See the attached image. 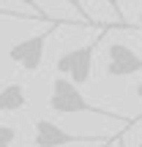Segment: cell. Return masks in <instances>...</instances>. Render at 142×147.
<instances>
[{
    "label": "cell",
    "mask_w": 142,
    "mask_h": 147,
    "mask_svg": "<svg viewBox=\"0 0 142 147\" xmlns=\"http://www.w3.org/2000/svg\"><path fill=\"white\" fill-rule=\"evenodd\" d=\"M49 109L58 112V115H96V117H107V120H126L118 112H109L104 106H96L93 101H88L79 90V84H74L69 76H60V74L52 82Z\"/></svg>",
    "instance_id": "cell-1"
},
{
    "label": "cell",
    "mask_w": 142,
    "mask_h": 147,
    "mask_svg": "<svg viewBox=\"0 0 142 147\" xmlns=\"http://www.w3.org/2000/svg\"><path fill=\"white\" fill-rule=\"evenodd\" d=\"M107 33H109V30H101V36L93 38L90 44H82V47H77V49L63 52V55L58 57V63H55L58 74H60V76H69L74 84H88V82H90V74H93L96 49H99V44L104 41Z\"/></svg>",
    "instance_id": "cell-2"
},
{
    "label": "cell",
    "mask_w": 142,
    "mask_h": 147,
    "mask_svg": "<svg viewBox=\"0 0 142 147\" xmlns=\"http://www.w3.org/2000/svg\"><path fill=\"white\" fill-rule=\"evenodd\" d=\"M60 25H66V19H58V22H52L47 30L36 33V36H27V38H22V41H16V44H11L8 60H11V63H16L22 71H30V74L38 71V68H41V63H44L47 41H49V36L55 33V27H60Z\"/></svg>",
    "instance_id": "cell-3"
},
{
    "label": "cell",
    "mask_w": 142,
    "mask_h": 147,
    "mask_svg": "<svg viewBox=\"0 0 142 147\" xmlns=\"http://www.w3.org/2000/svg\"><path fill=\"white\" fill-rule=\"evenodd\" d=\"M101 142L99 136H79V134H69L66 128H60L58 123L38 117L36 131H33V144L36 147H69V144H93Z\"/></svg>",
    "instance_id": "cell-4"
},
{
    "label": "cell",
    "mask_w": 142,
    "mask_h": 147,
    "mask_svg": "<svg viewBox=\"0 0 142 147\" xmlns=\"http://www.w3.org/2000/svg\"><path fill=\"white\" fill-rule=\"evenodd\" d=\"M107 76L112 79H126L142 71V57L126 44H109L107 47Z\"/></svg>",
    "instance_id": "cell-5"
},
{
    "label": "cell",
    "mask_w": 142,
    "mask_h": 147,
    "mask_svg": "<svg viewBox=\"0 0 142 147\" xmlns=\"http://www.w3.org/2000/svg\"><path fill=\"white\" fill-rule=\"evenodd\" d=\"M27 106V90L19 82H11L0 90V112H19Z\"/></svg>",
    "instance_id": "cell-6"
},
{
    "label": "cell",
    "mask_w": 142,
    "mask_h": 147,
    "mask_svg": "<svg viewBox=\"0 0 142 147\" xmlns=\"http://www.w3.org/2000/svg\"><path fill=\"white\" fill-rule=\"evenodd\" d=\"M63 3H69L71 8L82 16V22H85L88 27H99V30H104V27H112V30H134V27H137V25H131V22H128V25H123V22H112V25H109V22H96L93 16L88 14V8H85L82 0H63Z\"/></svg>",
    "instance_id": "cell-7"
},
{
    "label": "cell",
    "mask_w": 142,
    "mask_h": 147,
    "mask_svg": "<svg viewBox=\"0 0 142 147\" xmlns=\"http://www.w3.org/2000/svg\"><path fill=\"white\" fill-rule=\"evenodd\" d=\"M0 19H38V22H47V19H41L38 14H27V11H11V8H0Z\"/></svg>",
    "instance_id": "cell-8"
},
{
    "label": "cell",
    "mask_w": 142,
    "mask_h": 147,
    "mask_svg": "<svg viewBox=\"0 0 142 147\" xmlns=\"http://www.w3.org/2000/svg\"><path fill=\"white\" fill-rule=\"evenodd\" d=\"M16 142V128L14 125H0V147H11Z\"/></svg>",
    "instance_id": "cell-9"
},
{
    "label": "cell",
    "mask_w": 142,
    "mask_h": 147,
    "mask_svg": "<svg viewBox=\"0 0 142 147\" xmlns=\"http://www.w3.org/2000/svg\"><path fill=\"white\" fill-rule=\"evenodd\" d=\"M16 3H22V5H27V8H30L33 14H38V16H41V19H47V22H58V19H52V16H49L47 11H44L41 5H38V0H16Z\"/></svg>",
    "instance_id": "cell-10"
},
{
    "label": "cell",
    "mask_w": 142,
    "mask_h": 147,
    "mask_svg": "<svg viewBox=\"0 0 142 147\" xmlns=\"http://www.w3.org/2000/svg\"><path fill=\"white\" fill-rule=\"evenodd\" d=\"M104 3L112 8V14H115V19H118V22L128 25V22H126V14H123V5H120V0H104Z\"/></svg>",
    "instance_id": "cell-11"
},
{
    "label": "cell",
    "mask_w": 142,
    "mask_h": 147,
    "mask_svg": "<svg viewBox=\"0 0 142 147\" xmlns=\"http://www.w3.org/2000/svg\"><path fill=\"white\" fill-rule=\"evenodd\" d=\"M134 95H137V98H139V104H142V82L134 84Z\"/></svg>",
    "instance_id": "cell-12"
},
{
    "label": "cell",
    "mask_w": 142,
    "mask_h": 147,
    "mask_svg": "<svg viewBox=\"0 0 142 147\" xmlns=\"http://www.w3.org/2000/svg\"><path fill=\"white\" fill-rule=\"evenodd\" d=\"M137 25H139V27H142V11H139V16H137Z\"/></svg>",
    "instance_id": "cell-13"
},
{
    "label": "cell",
    "mask_w": 142,
    "mask_h": 147,
    "mask_svg": "<svg viewBox=\"0 0 142 147\" xmlns=\"http://www.w3.org/2000/svg\"><path fill=\"white\" fill-rule=\"evenodd\" d=\"M109 144H112V139H109V142H107V144H104V147H109Z\"/></svg>",
    "instance_id": "cell-14"
},
{
    "label": "cell",
    "mask_w": 142,
    "mask_h": 147,
    "mask_svg": "<svg viewBox=\"0 0 142 147\" xmlns=\"http://www.w3.org/2000/svg\"><path fill=\"white\" fill-rule=\"evenodd\" d=\"M107 142H109V139H107ZM107 142H104V144H107ZM104 144H101V147H104Z\"/></svg>",
    "instance_id": "cell-15"
},
{
    "label": "cell",
    "mask_w": 142,
    "mask_h": 147,
    "mask_svg": "<svg viewBox=\"0 0 142 147\" xmlns=\"http://www.w3.org/2000/svg\"><path fill=\"white\" fill-rule=\"evenodd\" d=\"M120 147H126V144H123V142H120Z\"/></svg>",
    "instance_id": "cell-16"
},
{
    "label": "cell",
    "mask_w": 142,
    "mask_h": 147,
    "mask_svg": "<svg viewBox=\"0 0 142 147\" xmlns=\"http://www.w3.org/2000/svg\"><path fill=\"white\" fill-rule=\"evenodd\" d=\"M139 147H142V142H139Z\"/></svg>",
    "instance_id": "cell-17"
}]
</instances>
